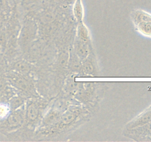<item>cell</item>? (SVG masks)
I'll list each match as a JSON object with an SVG mask.
<instances>
[{
    "mask_svg": "<svg viewBox=\"0 0 151 142\" xmlns=\"http://www.w3.org/2000/svg\"><path fill=\"white\" fill-rule=\"evenodd\" d=\"M58 1L63 6H69L73 4L75 0H58Z\"/></svg>",
    "mask_w": 151,
    "mask_h": 142,
    "instance_id": "17",
    "label": "cell"
},
{
    "mask_svg": "<svg viewBox=\"0 0 151 142\" xmlns=\"http://www.w3.org/2000/svg\"><path fill=\"white\" fill-rule=\"evenodd\" d=\"M90 118V112L86 106L73 104L63 110L58 121L53 125L35 131L34 136L36 140H54L65 136L74 131Z\"/></svg>",
    "mask_w": 151,
    "mask_h": 142,
    "instance_id": "1",
    "label": "cell"
},
{
    "mask_svg": "<svg viewBox=\"0 0 151 142\" xmlns=\"http://www.w3.org/2000/svg\"><path fill=\"white\" fill-rule=\"evenodd\" d=\"M11 70L27 75L30 72V65L24 61H18L11 65Z\"/></svg>",
    "mask_w": 151,
    "mask_h": 142,
    "instance_id": "13",
    "label": "cell"
},
{
    "mask_svg": "<svg viewBox=\"0 0 151 142\" xmlns=\"http://www.w3.org/2000/svg\"><path fill=\"white\" fill-rule=\"evenodd\" d=\"M25 104L14 109L4 120L0 121V133L7 135L22 127L24 121Z\"/></svg>",
    "mask_w": 151,
    "mask_h": 142,
    "instance_id": "4",
    "label": "cell"
},
{
    "mask_svg": "<svg viewBox=\"0 0 151 142\" xmlns=\"http://www.w3.org/2000/svg\"><path fill=\"white\" fill-rule=\"evenodd\" d=\"M76 38L81 40L83 41L88 43L89 44H91V38L90 31L86 25L84 24L83 22L78 23L76 30Z\"/></svg>",
    "mask_w": 151,
    "mask_h": 142,
    "instance_id": "11",
    "label": "cell"
},
{
    "mask_svg": "<svg viewBox=\"0 0 151 142\" xmlns=\"http://www.w3.org/2000/svg\"><path fill=\"white\" fill-rule=\"evenodd\" d=\"M63 112V111L60 109V106H56L55 105L47 108V111L44 113L42 120H41V123H40L37 130L49 127L50 126L53 125L54 124H55L59 120Z\"/></svg>",
    "mask_w": 151,
    "mask_h": 142,
    "instance_id": "7",
    "label": "cell"
},
{
    "mask_svg": "<svg viewBox=\"0 0 151 142\" xmlns=\"http://www.w3.org/2000/svg\"><path fill=\"white\" fill-rule=\"evenodd\" d=\"M49 106L47 100L40 97L29 98L25 102V116L23 125L20 129L7 135L10 140H24V137H34L35 131L39 126L44 113Z\"/></svg>",
    "mask_w": 151,
    "mask_h": 142,
    "instance_id": "2",
    "label": "cell"
},
{
    "mask_svg": "<svg viewBox=\"0 0 151 142\" xmlns=\"http://www.w3.org/2000/svg\"><path fill=\"white\" fill-rule=\"evenodd\" d=\"M68 67L72 72L78 73L81 72L82 70V61L77 56L74 51L73 48L71 50L68 59Z\"/></svg>",
    "mask_w": 151,
    "mask_h": 142,
    "instance_id": "10",
    "label": "cell"
},
{
    "mask_svg": "<svg viewBox=\"0 0 151 142\" xmlns=\"http://www.w3.org/2000/svg\"><path fill=\"white\" fill-rule=\"evenodd\" d=\"M124 135L135 141L151 140V121L130 130H125Z\"/></svg>",
    "mask_w": 151,
    "mask_h": 142,
    "instance_id": "6",
    "label": "cell"
},
{
    "mask_svg": "<svg viewBox=\"0 0 151 142\" xmlns=\"http://www.w3.org/2000/svg\"><path fill=\"white\" fill-rule=\"evenodd\" d=\"M27 99L26 98L22 96L20 94H15L14 96H12L10 99L8 100L9 104H10V107H11L12 110H14V109H18L20 106H22V105H24L26 102Z\"/></svg>",
    "mask_w": 151,
    "mask_h": 142,
    "instance_id": "14",
    "label": "cell"
},
{
    "mask_svg": "<svg viewBox=\"0 0 151 142\" xmlns=\"http://www.w3.org/2000/svg\"><path fill=\"white\" fill-rule=\"evenodd\" d=\"M7 44V36L4 30H0V47L5 48Z\"/></svg>",
    "mask_w": 151,
    "mask_h": 142,
    "instance_id": "16",
    "label": "cell"
},
{
    "mask_svg": "<svg viewBox=\"0 0 151 142\" xmlns=\"http://www.w3.org/2000/svg\"><path fill=\"white\" fill-rule=\"evenodd\" d=\"M131 19L137 32L145 37L151 38V14L137 9L131 13Z\"/></svg>",
    "mask_w": 151,
    "mask_h": 142,
    "instance_id": "5",
    "label": "cell"
},
{
    "mask_svg": "<svg viewBox=\"0 0 151 142\" xmlns=\"http://www.w3.org/2000/svg\"><path fill=\"white\" fill-rule=\"evenodd\" d=\"M5 75L9 84L16 90L18 94L28 99L39 97L37 94L34 84L25 75L13 70L9 71Z\"/></svg>",
    "mask_w": 151,
    "mask_h": 142,
    "instance_id": "3",
    "label": "cell"
},
{
    "mask_svg": "<svg viewBox=\"0 0 151 142\" xmlns=\"http://www.w3.org/2000/svg\"><path fill=\"white\" fill-rule=\"evenodd\" d=\"M73 50L77 56L80 58V59L83 61L86 58L88 57L90 53L93 51L92 44H88L75 37Z\"/></svg>",
    "mask_w": 151,
    "mask_h": 142,
    "instance_id": "9",
    "label": "cell"
},
{
    "mask_svg": "<svg viewBox=\"0 0 151 142\" xmlns=\"http://www.w3.org/2000/svg\"><path fill=\"white\" fill-rule=\"evenodd\" d=\"M84 74L91 76H95L98 75V69H97V62L94 58L93 51L89 54V56L82 61V70Z\"/></svg>",
    "mask_w": 151,
    "mask_h": 142,
    "instance_id": "8",
    "label": "cell"
},
{
    "mask_svg": "<svg viewBox=\"0 0 151 142\" xmlns=\"http://www.w3.org/2000/svg\"><path fill=\"white\" fill-rule=\"evenodd\" d=\"M12 111L8 101H0V121L5 119Z\"/></svg>",
    "mask_w": 151,
    "mask_h": 142,
    "instance_id": "15",
    "label": "cell"
},
{
    "mask_svg": "<svg viewBox=\"0 0 151 142\" xmlns=\"http://www.w3.org/2000/svg\"><path fill=\"white\" fill-rule=\"evenodd\" d=\"M72 12H73L74 17H75V20L77 21L78 23L83 22L84 8L82 0H75L74 1Z\"/></svg>",
    "mask_w": 151,
    "mask_h": 142,
    "instance_id": "12",
    "label": "cell"
}]
</instances>
